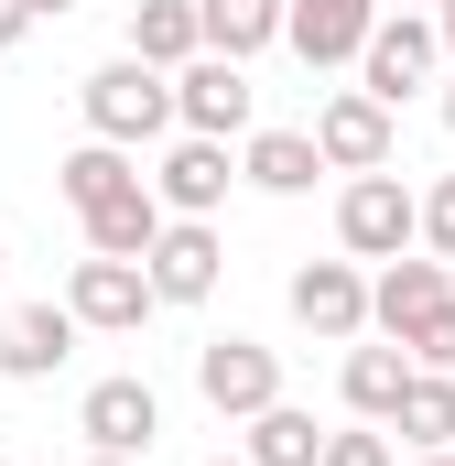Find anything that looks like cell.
Segmentation results:
<instances>
[{"mask_svg": "<svg viewBox=\"0 0 455 466\" xmlns=\"http://www.w3.org/2000/svg\"><path fill=\"white\" fill-rule=\"evenodd\" d=\"M76 109H87V141L141 152V141H163V130H174V76H163V66H141V55H119V66H98V76L76 87Z\"/></svg>", "mask_w": 455, "mask_h": 466, "instance_id": "1", "label": "cell"}, {"mask_svg": "<svg viewBox=\"0 0 455 466\" xmlns=\"http://www.w3.org/2000/svg\"><path fill=\"white\" fill-rule=\"evenodd\" d=\"M434 66H445V44H434V22H423V11H379V22H369V44H358V87H369L379 109L423 98V87H434Z\"/></svg>", "mask_w": 455, "mask_h": 466, "instance_id": "2", "label": "cell"}, {"mask_svg": "<svg viewBox=\"0 0 455 466\" xmlns=\"http://www.w3.org/2000/svg\"><path fill=\"white\" fill-rule=\"evenodd\" d=\"M337 238H347V260H401V249H412V185H401L390 163H379V174H347Z\"/></svg>", "mask_w": 455, "mask_h": 466, "instance_id": "3", "label": "cell"}, {"mask_svg": "<svg viewBox=\"0 0 455 466\" xmlns=\"http://www.w3.org/2000/svg\"><path fill=\"white\" fill-rule=\"evenodd\" d=\"M249 109H260L249 66H228V55H185V66H174V119H185L196 141H238Z\"/></svg>", "mask_w": 455, "mask_h": 466, "instance_id": "4", "label": "cell"}, {"mask_svg": "<svg viewBox=\"0 0 455 466\" xmlns=\"http://www.w3.org/2000/svg\"><path fill=\"white\" fill-rule=\"evenodd\" d=\"M76 434H87V456H152V434H163V390H152L141 369H119V380H98V390L76 401Z\"/></svg>", "mask_w": 455, "mask_h": 466, "instance_id": "5", "label": "cell"}, {"mask_svg": "<svg viewBox=\"0 0 455 466\" xmlns=\"http://www.w3.org/2000/svg\"><path fill=\"white\" fill-rule=\"evenodd\" d=\"M217 271H228V249L207 218H163L152 228V249H141V282H152V304H207L217 293Z\"/></svg>", "mask_w": 455, "mask_h": 466, "instance_id": "6", "label": "cell"}, {"mask_svg": "<svg viewBox=\"0 0 455 466\" xmlns=\"http://www.w3.org/2000/svg\"><path fill=\"white\" fill-rule=\"evenodd\" d=\"M282 304H293V326L326 337V348H358V337H369V271H358V260H304Z\"/></svg>", "mask_w": 455, "mask_h": 466, "instance_id": "7", "label": "cell"}, {"mask_svg": "<svg viewBox=\"0 0 455 466\" xmlns=\"http://www.w3.org/2000/svg\"><path fill=\"white\" fill-rule=\"evenodd\" d=\"M196 390H207V412L249 423L260 401H282V358L260 348V337H207L196 348Z\"/></svg>", "mask_w": 455, "mask_h": 466, "instance_id": "8", "label": "cell"}, {"mask_svg": "<svg viewBox=\"0 0 455 466\" xmlns=\"http://www.w3.org/2000/svg\"><path fill=\"white\" fill-rule=\"evenodd\" d=\"M66 315L87 326V337H141V315H152V282H141V260H76L66 271Z\"/></svg>", "mask_w": 455, "mask_h": 466, "instance_id": "9", "label": "cell"}, {"mask_svg": "<svg viewBox=\"0 0 455 466\" xmlns=\"http://www.w3.org/2000/svg\"><path fill=\"white\" fill-rule=\"evenodd\" d=\"M304 141H315V163H326V174H379V163H390V109H379L369 87H337V98L315 109Z\"/></svg>", "mask_w": 455, "mask_h": 466, "instance_id": "10", "label": "cell"}, {"mask_svg": "<svg viewBox=\"0 0 455 466\" xmlns=\"http://www.w3.org/2000/svg\"><path fill=\"white\" fill-rule=\"evenodd\" d=\"M228 174H238L228 141H196V130H185V141L163 152V174H141V185H152L163 218H217V207H228Z\"/></svg>", "mask_w": 455, "mask_h": 466, "instance_id": "11", "label": "cell"}, {"mask_svg": "<svg viewBox=\"0 0 455 466\" xmlns=\"http://www.w3.org/2000/svg\"><path fill=\"white\" fill-rule=\"evenodd\" d=\"M369 22H379V0H282V44L304 66H358Z\"/></svg>", "mask_w": 455, "mask_h": 466, "instance_id": "12", "label": "cell"}, {"mask_svg": "<svg viewBox=\"0 0 455 466\" xmlns=\"http://www.w3.org/2000/svg\"><path fill=\"white\" fill-rule=\"evenodd\" d=\"M445 293H455V282H445V260L401 249V260H379V282H369V326H379V337L401 348V337H412V326H423V315H434Z\"/></svg>", "mask_w": 455, "mask_h": 466, "instance_id": "13", "label": "cell"}, {"mask_svg": "<svg viewBox=\"0 0 455 466\" xmlns=\"http://www.w3.org/2000/svg\"><path fill=\"white\" fill-rule=\"evenodd\" d=\"M76 337H87V326H76L66 304H22V315L0 326V380H55V369L76 358Z\"/></svg>", "mask_w": 455, "mask_h": 466, "instance_id": "14", "label": "cell"}, {"mask_svg": "<svg viewBox=\"0 0 455 466\" xmlns=\"http://www.w3.org/2000/svg\"><path fill=\"white\" fill-rule=\"evenodd\" d=\"M196 44L228 55V66H249L260 44H282V0H196Z\"/></svg>", "mask_w": 455, "mask_h": 466, "instance_id": "15", "label": "cell"}, {"mask_svg": "<svg viewBox=\"0 0 455 466\" xmlns=\"http://www.w3.org/2000/svg\"><path fill=\"white\" fill-rule=\"evenodd\" d=\"M238 456H249V466H315V456H326V423H315L304 401H260Z\"/></svg>", "mask_w": 455, "mask_h": 466, "instance_id": "16", "label": "cell"}, {"mask_svg": "<svg viewBox=\"0 0 455 466\" xmlns=\"http://www.w3.org/2000/svg\"><path fill=\"white\" fill-rule=\"evenodd\" d=\"M76 228H87V249H98V260H141V249H152V228H163V207H152V185H119L109 207H87Z\"/></svg>", "mask_w": 455, "mask_h": 466, "instance_id": "17", "label": "cell"}, {"mask_svg": "<svg viewBox=\"0 0 455 466\" xmlns=\"http://www.w3.org/2000/svg\"><path fill=\"white\" fill-rule=\"evenodd\" d=\"M238 174H249L260 196H304L326 163H315V141H304V130H249V141H238Z\"/></svg>", "mask_w": 455, "mask_h": 466, "instance_id": "18", "label": "cell"}, {"mask_svg": "<svg viewBox=\"0 0 455 466\" xmlns=\"http://www.w3.org/2000/svg\"><path fill=\"white\" fill-rule=\"evenodd\" d=\"M119 185H141V163H130V152H119V141H76V152H66V163H55V196H66V207H76V218H87V207H109Z\"/></svg>", "mask_w": 455, "mask_h": 466, "instance_id": "19", "label": "cell"}, {"mask_svg": "<svg viewBox=\"0 0 455 466\" xmlns=\"http://www.w3.org/2000/svg\"><path fill=\"white\" fill-rule=\"evenodd\" d=\"M390 434H412L423 456H434V445H455V369H412V380H401Z\"/></svg>", "mask_w": 455, "mask_h": 466, "instance_id": "20", "label": "cell"}, {"mask_svg": "<svg viewBox=\"0 0 455 466\" xmlns=\"http://www.w3.org/2000/svg\"><path fill=\"white\" fill-rule=\"evenodd\" d=\"M130 55L163 66V76H174L185 55H207V44H196V0H141V11H130Z\"/></svg>", "mask_w": 455, "mask_h": 466, "instance_id": "21", "label": "cell"}, {"mask_svg": "<svg viewBox=\"0 0 455 466\" xmlns=\"http://www.w3.org/2000/svg\"><path fill=\"white\" fill-rule=\"evenodd\" d=\"M401 380H412V358H401V348H347V412H358V423H390Z\"/></svg>", "mask_w": 455, "mask_h": 466, "instance_id": "22", "label": "cell"}, {"mask_svg": "<svg viewBox=\"0 0 455 466\" xmlns=\"http://www.w3.org/2000/svg\"><path fill=\"white\" fill-rule=\"evenodd\" d=\"M412 249H423V260H455V174L412 196Z\"/></svg>", "mask_w": 455, "mask_h": 466, "instance_id": "23", "label": "cell"}, {"mask_svg": "<svg viewBox=\"0 0 455 466\" xmlns=\"http://www.w3.org/2000/svg\"><path fill=\"white\" fill-rule=\"evenodd\" d=\"M401 358H412V369H455V293L412 326V337H401Z\"/></svg>", "mask_w": 455, "mask_h": 466, "instance_id": "24", "label": "cell"}, {"mask_svg": "<svg viewBox=\"0 0 455 466\" xmlns=\"http://www.w3.org/2000/svg\"><path fill=\"white\" fill-rule=\"evenodd\" d=\"M315 466H390V434H326Z\"/></svg>", "mask_w": 455, "mask_h": 466, "instance_id": "25", "label": "cell"}, {"mask_svg": "<svg viewBox=\"0 0 455 466\" xmlns=\"http://www.w3.org/2000/svg\"><path fill=\"white\" fill-rule=\"evenodd\" d=\"M22 33H33V0H0V55H11Z\"/></svg>", "mask_w": 455, "mask_h": 466, "instance_id": "26", "label": "cell"}, {"mask_svg": "<svg viewBox=\"0 0 455 466\" xmlns=\"http://www.w3.org/2000/svg\"><path fill=\"white\" fill-rule=\"evenodd\" d=\"M434 44H445V55H455V0H434Z\"/></svg>", "mask_w": 455, "mask_h": 466, "instance_id": "27", "label": "cell"}, {"mask_svg": "<svg viewBox=\"0 0 455 466\" xmlns=\"http://www.w3.org/2000/svg\"><path fill=\"white\" fill-rule=\"evenodd\" d=\"M55 11H76V0H33V22H55Z\"/></svg>", "mask_w": 455, "mask_h": 466, "instance_id": "28", "label": "cell"}, {"mask_svg": "<svg viewBox=\"0 0 455 466\" xmlns=\"http://www.w3.org/2000/svg\"><path fill=\"white\" fill-rule=\"evenodd\" d=\"M412 466H455V445H434V456H412Z\"/></svg>", "mask_w": 455, "mask_h": 466, "instance_id": "29", "label": "cell"}, {"mask_svg": "<svg viewBox=\"0 0 455 466\" xmlns=\"http://www.w3.org/2000/svg\"><path fill=\"white\" fill-rule=\"evenodd\" d=\"M87 466H141V456H87Z\"/></svg>", "mask_w": 455, "mask_h": 466, "instance_id": "30", "label": "cell"}, {"mask_svg": "<svg viewBox=\"0 0 455 466\" xmlns=\"http://www.w3.org/2000/svg\"><path fill=\"white\" fill-rule=\"evenodd\" d=\"M379 11H390V0H379ZM401 11H434V0H401Z\"/></svg>", "mask_w": 455, "mask_h": 466, "instance_id": "31", "label": "cell"}, {"mask_svg": "<svg viewBox=\"0 0 455 466\" xmlns=\"http://www.w3.org/2000/svg\"><path fill=\"white\" fill-rule=\"evenodd\" d=\"M445 130H455V87H445Z\"/></svg>", "mask_w": 455, "mask_h": 466, "instance_id": "32", "label": "cell"}, {"mask_svg": "<svg viewBox=\"0 0 455 466\" xmlns=\"http://www.w3.org/2000/svg\"><path fill=\"white\" fill-rule=\"evenodd\" d=\"M217 466H249V456H217Z\"/></svg>", "mask_w": 455, "mask_h": 466, "instance_id": "33", "label": "cell"}, {"mask_svg": "<svg viewBox=\"0 0 455 466\" xmlns=\"http://www.w3.org/2000/svg\"><path fill=\"white\" fill-rule=\"evenodd\" d=\"M0 271H11V249H0Z\"/></svg>", "mask_w": 455, "mask_h": 466, "instance_id": "34", "label": "cell"}]
</instances>
